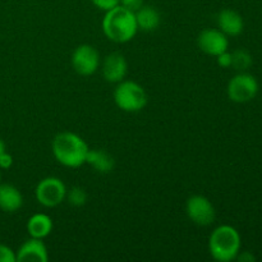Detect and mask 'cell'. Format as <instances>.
<instances>
[{
	"instance_id": "obj_19",
	"label": "cell",
	"mask_w": 262,
	"mask_h": 262,
	"mask_svg": "<svg viewBox=\"0 0 262 262\" xmlns=\"http://www.w3.org/2000/svg\"><path fill=\"white\" fill-rule=\"evenodd\" d=\"M17 256L10 247L5 245H0V262H15Z\"/></svg>"
},
{
	"instance_id": "obj_1",
	"label": "cell",
	"mask_w": 262,
	"mask_h": 262,
	"mask_svg": "<svg viewBox=\"0 0 262 262\" xmlns=\"http://www.w3.org/2000/svg\"><path fill=\"white\" fill-rule=\"evenodd\" d=\"M102 31L110 41L118 43L128 42L138 31L135 12L120 4L107 10L102 19Z\"/></svg>"
},
{
	"instance_id": "obj_15",
	"label": "cell",
	"mask_w": 262,
	"mask_h": 262,
	"mask_svg": "<svg viewBox=\"0 0 262 262\" xmlns=\"http://www.w3.org/2000/svg\"><path fill=\"white\" fill-rule=\"evenodd\" d=\"M27 230L32 238L43 239L53 230V220L46 214H35L28 219Z\"/></svg>"
},
{
	"instance_id": "obj_22",
	"label": "cell",
	"mask_w": 262,
	"mask_h": 262,
	"mask_svg": "<svg viewBox=\"0 0 262 262\" xmlns=\"http://www.w3.org/2000/svg\"><path fill=\"white\" fill-rule=\"evenodd\" d=\"M143 4V0H120V5H123L127 9L136 12V10L140 9Z\"/></svg>"
},
{
	"instance_id": "obj_26",
	"label": "cell",
	"mask_w": 262,
	"mask_h": 262,
	"mask_svg": "<svg viewBox=\"0 0 262 262\" xmlns=\"http://www.w3.org/2000/svg\"><path fill=\"white\" fill-rule=\"evenodd\" d=\"M0 181H2V174H0Z\"/></svg>"
},
{
	"instance_id": "obj_8",
	"label": "cell",
	"mask_w": 262,
	"mask_h": 262,
	"mask_svg": "<svg viewBox=\"0 0 262 262\" xmlns=\"http://www.w3.org/2000/svg\"><path fill=\"white\" fill-rule=\"evenodd\" d=\"M72 66L74 71L81 76H91L99 69V51L89 43L77 46L72 54Z\"/></svg>"
},
{
	"instance_id": "obj_13",
	"label": "cell",
	"mask_w": 262,
	"mask_h": 262,
	"mask_svg": "<svg viewBox=\"0 0 262 262\" xmlns=\"http://www.w3.org/2000/svg\"><path fill=\"white\" fill-rule=\"evenodd\" d=\"M23 205L22 193L12 184H0V209L5 212H15Z\"/></svg>"
},
{
	"instance_id": "obj_16",
	"label": "cell",
	"mask_w": 262,
	"mask_h": 262,
	"mask_svg": "<svg viewBox=\"0 0 262 262\" xmlns=\"http://www.w3.org/2000/svg\"><path fill=\"white\" fill-rule=\"evenodd\" d=\"M136 20H137L138 30H142L145 32L155 31L160 26L161 17L158 10L152 7H141L136 10Z\"/></svg>"
},
{
	"instance_id": "obj_10",
	"label": "cell",
	"mask_w": 262,
	"mask_h": 262,
	"mask_svg": "<svg viewBox=\"0 0 262 262\" xmlns=\"http://www.w3.org/2000/svg\"><path fill=\"white\" fill-rule=\"evenodd\" d=\"M128 64L124 56L119 53L109 54L102 61V76L110 83H119L125 78Z\"/></svg>"
},
{
	"instance_id": "obj_18",
	"label": "cell",
	"mask_w": 262,
	"mask_h": 262,
	"mask_svg": "<svg viewBox=\"0 0 262 262\" xmlns=\"http://www.w3.org/2000/svg\"><path fill=\"white\" fill-rule=\"evenodd\" d=\"M66 197L68 199L69 204L74 207H81L87 202V192L82 187H73Z\"/></svg>"
},
{
	"instance_id": "obj_6",
	"label": "cell",
	"mask_w": 262,
	"mask_h": 262,
	"mask_svg": "<svg viewBox=\"0 0 262 262\" xmlns=\"http://www.w3.org/2000/svg\"><path fill=\"white\" fill-rule=\"evenodd\" d=\"M258 82L252 74L239 73L233 77L228 83V96L232 101L243 104L248 102L257 95Z\"/></svg>"
},
{
	"instance_id": "obj_4",
	"label": "cell",
	"mask_w": 262,
	"mask_h": 262,
	"mask_svg": "<svg viewBox=\"0 0 262 262\" xmlns=\"http://www.w3.org/2000/svg\"><path fill=\"white\" fill-rule=\"evenodd\" d=\"M114 101L123 112L137 113L147 105V94L137 82L123 79L114 91Z\"/></svg>"
},
{
	"instance_id": "obj_3",
	"label": "cell",
	"mask_w": 262,
	"mask_h": 262,
	"mask_svg": "<svg viewBox=\"0 0 262 262\" xmlns=\"http://www.w3.org/2000/svg\"><path fill=\"white\" fill-rule=\"evenodd\" d=\"M241 250V235L232 225H220L211 233L209 251L212 257L220 262L235 260Z\"/></svg>"
},
{
	"instance_id": "obj_20",
	"label": "cell",
	"mask_w": 262,
	"mask_h": 262,
	"mask_svg": "<svg viewBox=\"0 0 262 262\" xmlns=\"http://www.w3.org/2000/svg\"><path fill=\"white\" fill-rule=\"evenodd\" d=\"M91 2L95 7L99 8L100 10H105V12L120 4V0H91Z\"/></svg>"
},
{
	"instance_id": "obj_23",
	"label": "cell",
	"mask_w": 262,
	"mask_h": 262,
	"mask_svg": "<svg viewBox=\"0 0 262 262\" xmlns=\"http://www.w3.org/2000/svg\"><path fill=\"white\" fill-rule=\"evenodd\" d=\"M13 165V158L10 154L3 152L0 155V168L2 169H9Z\"/></svg>"
},
{
	"instance_id": "obj_21",
	"label": "cell",
	"mask_w": 262,
	"mask_h": 262,
	"mask_svg": "<svg viewBox=\"0 0 262 262\" xmlns=\"http://www.w3.org/2000/svg\"><path fill=\"white\" fill-rule=\"evenodd\" d=\"M216 58L217 64H219L222 68H229V67H232V54L228 53V50L222 53L220 55H217Z\"/></svg>"
},
{
	"instance_id": "obj_24",
	"label": "cell",
	"mask_w": 262,
	"mask_h": 262,
	"mask_svg": "<svg viewBox=\"0 0 262 262\" xmlns=\"http://www.w3.org/2000/svg\"><path fill=\"white\" fill-rule=\"evenodd\" d=\"M237 260H239L242 262H253L256 260V258H255V256H253L251 252H243L242 255H239V253H238Z\"/></svg>"
},
{
	"instance_id": "obj_17",
	"label": "cell",
	"mask_w": 262,
	"mask_h": 262,
	"mask_svg": "<svg viewBox=\"0 0 262 262\" xmlns=\"http://www.w3.org/2000/svg\"><path fill=\"white\" fill-rule=\"evenodd\" d=\"M252 66V56L248 51L243 49H238L234 53H232V67L237 71H246Z\"/></svg>"
},
{
	"instance_id": "obj_14",
	"label": "cell",
	"mask_w": 262,
	"mask_h": 262,
	"mask_svg": "<svg viewBox=\"0 0 262 262\" xmlns=\"http://www.w3.org/2000/svg\"><path fill=\"white\" fill-rule=\"evenodd\" d=\"M86 164L91 165L97 173L107 174L114 169L115 160L110 154L104 150H89Z\"/></svg>"
},
{
	"instance_id": "obj_7",
	"label": "cell",
	"mask_w": 262,
	"mask_h": 262,
	"mask_svg": "<svg viewBox=\"0 0 262 262\" xmlns=\"http://www.w3.org/2000/svg\"><path fill=\"white\" fill-rule=\"evenodd\" d=\"M186 211L189 220L200 227L211 225L215 220V209L209 199L196 194L187 200Z\"/></svg>"
},
{
	"instance_id": "obj_12",
	"label": "cell",
	"mask_w": 262,
	"mask_h": 262,
	"mask_svg": "<svg viewBox=\"0 0 262 262\" xmlns=\"http://www.w3.org/2000/svg\"><path fill=\"white\" fill-rule=\"evenodd\" d=\"M217 27L227 36H238L245 28L242 15L233 9H224L217 14Z\"/></svg>"
},
{
	"instance_id": "obj_25",
	"label": "cell",
	"mask_w": 262,
	"mask_h": 262,
	"mask_svg": "<svg viewBox=\"0 0 262 262\" xmlns=\"http://www.w3.org/2000/svg\"><path fill=\"white\" fill-rule=\"evenodd\" d=\"M3 152H5V143H4V141L0 138V155H2Z\"/></svg>"
},
{
	"instance_id": "obj_9",
	"label": "cell",
	"mask_w": 262,
	"mask_h": 262,
	"mask_svg": "<svg viewBox=\"0 0 262 262\" xmlns=\"http://www.w3.org/2000/svg\"><path fill=\"white\" fill-rule=\"evenodd\" d=\"M197 43L205 54L211 56L220 55L222 53L227 51L228 46H229L227 35L216 28H207V30L202 31L197 38Z\"/></svg>"
},
{
	"instance_id": "obj_11",
	"label": "cell",
	"mask_w": 262,
	"mask_h": 262,
	"mask_svg": "<svg viewBox=\"0 0 262 262\" xmlns=\"http://www.w3.org/2000/svg\"><path fill=\"white\" fill-rule=\"evenodd\" d=\"M15 256H17V261L19 262H46L49 260L48 248L45 243L42 242V239L32 237L20 246Z\"/></svg>"
},
{
	"instance_id": "obj_2",
	"label": "cell",
	"mask_w": 262,
	"mask_h": 262,
	"mask_svg": "<svg viewBox=\"0 0 262 262\" xmlns=\"http://www.w3.org/2000/svg\"><path fill=\"white\" fill-rule=\"evenodd\" d=\"M53 154L59 164L67 168H79L86 164L90 147L86 141L73 132H60L53 140Z\"/></svg>"
},
{
	"instance_id": "obj_5",
	"label": "cell",
	"mask_w": 262,
	"mask_h": 262,
	"mask_svg": "<svg viewBox=\"0 0 262 262\" xmlns=\"http://www.w3.org/2000/svg\"><path fill=\"white\" fill-rule=\"evenodd\" d=\"M35 196L38 204L45 207H55L64 201L67 188L63 181L55 177H48L38 182L35 189Z\"/></svg>"
}]
</instances>
